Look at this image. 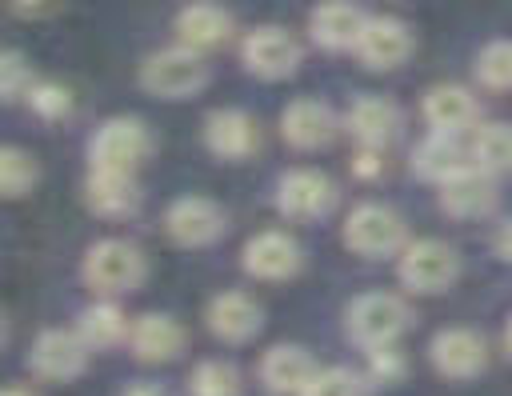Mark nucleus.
I'll list each match as a JSON object with an SVG mask.
<instances>
[{"mask_svg":"<svg viewBox=\"0 0 512 396\" xmlns=\"http://www.w3.org/2000/svg\"><path fill=\"white\" fill-rule=\"evenodd\" d=\"M4 396H36V392H32V388H24V384H8V388H4Z\"/></svg>","mask_w":512,"mask_h":396,"instance_id":"obj_38","label":"nucleus"},{"mask_svg":"<svg viewBox=\"0 0 512 396\" xmlns=\"http://www.w3.org/2000/svg\"><path fill=\"white\" fill-rule=\"evenodd\" d=\"M144 272H148L144 252H140L136 244H128V240H116V236L88 244L84 264H80V276H84V284H88L96 296L132 292V288H140Z\"/></svg>","mask_w":512,"mask_h":396,"instance_id":"obj_1","label":"nucleus"},{"mask_svg":"<svg viewBox=\"0 0 512 396\" xmlns=\"http://www.w3.org/2000/svg\"><path fill=\"white\" fill-rule=\"evenodd\" d=\"M128 348L136 360L144 364H160V360H172L180 348H184V328L164 316V312H144L132 320L128 328Z\"/></svg>","mask_w":512,"mask_h":396,"instance_id":"obj_22","label":"nucleus"},{"mask_svg":"<svg viewBox=\"0 0 512 396\" xmlns=\"http://www.w3.org/2000/svg\"><path fill=\"white\" fill-rule=\"evenodd\" d=\"M504 348H508V356H512V320L504 324Z\"/></svg>","mask_w":512,"mask_h":396,"instance_id":"obj_39","label":"nucleus"},{"mask_svg":"<svg viewBox=\"0 0 512 396\" xmlns=\"http://www.w3.org/2000/svg\"><path fill=\"white\" fill-rule=\"evenodd\" d=\"M128 316L112 304V300H96V304H88L84 312H80V320H76V332L88 340V348L96 352V348H116V344H124L128 340Z\"/></svg>","mask_w":512,"mask_h":396,"instance_id":"obj_26","label":"nucleus"},{"mask_svg":"<svg viewBox=\"0 0 512 396\" xmlns=\"http://www.w3.org/2000/svg\"><path fill=\"white\" fill-rule=\"evenodd\" d=\"M28 108L44 120H60V116L72 112V96H68V88H60L52 80H36L32 92H28Z\"/></svg>","mask_w":512,"mask_h":396,"instance_id":"obj_33","label":"nucleus"},{"mask_svg":"<svg viewBox=\"0 0 512 396\" xmlns=\"http://www.w3.org/2000/svg\"><path fill=\"white\" fill-rule=\"evenodd\" d=\"M344 320H348V336L360 348H380V344H396L408 332L412 308L396 292H364L348 304Z\"/></svg>","mask_w":512,"mask_h":396,"instance_id":"obj_2","label":"nucleus"},{"mask_svg":"<svg viewBox=\"0 0 512 396\" xmlns=\"http://www.w3.org/2000/svg\"><path fill=\"white\" fill-rule=\"evenodd\" d=\"M412 52V32L396 16H368L356 40V56L368 68H396Z\"/></svg>","mask_w":512,"mask_h":396,"instance_id":"obj_17","label":"nucleus"},{"mask_svg":"<svg viewBox=\"0 0 512 396\" xmlns=\"http://www.w3.org/2000/svg\"><path fill=\"white\" fill-rule=\"evenodd\" d=\"M228 36H232V12H224L220 4L196 0V4L180 8V16H176V44H184L192 52L220 48Z\"/></svg>","mask_w":512,"mask_h":396,"instance_id":"obj_21","label":"nucleus"},{"mask_svg":"<svg viewBox=\"0 0 512 396\" xmlns=\"http://www.w3.org/2000/svg\"><path fill=\"white\" fill-rule=\"evenodd\" d=\"M364 20H368V16H364L356 4H348V0H328V4L312 8L308 32H312V40H316L320 48L340 52V48H356Z\"/></svg>","mask_w":512,"mask_h":396,"instance_id":"obj_23","label":"nucleus"},{"mask_svg":"<svg viewBox=\"0 0 512 396\" xmlns=\"http://www.w3.org/2000/svg\"><path fill=\"white\" fill-rule=\"evenodd\" d=\"M240 60H244V68H248L252 76H260V80H284V76H292L296 64H300V44H296L284 28L264 24V28H252V32L244 36Z\"/></svg>","mask_w":512,"mask_h":396,"instance_id":"obj_10","label":"nucleus"},{"mask_svg":"<svg viewBox=\"0 0 512 396\" xmlns=\"http://www.w3.org/2000/svg\"><path fill=\"white\" fill-rule=\"evenodd\" d=\"M88 340L76 328H44L28 348V368L40 380H72L88 368Z\"/></svg>","mask_w":512,"mask_h":396,"instance_id":"obj_8","label":"nucleus"},{"mask_svg":"<svg viewBox=\"0 0 512 396\" xmlns=\"http://www.w3.org/2000/svg\"><path fill=\"white\" fill-rule=\"evenodd\" d=\"M396 276L408 292L416 296H436L444 288L456 284L460 276V256L452 244L444 240H408L400 248V260H396Z\"/></svg>","mask_w":512,"mask_h":396,"instance_id":"obj_4","label":"nucleus"},{"mask_svg":"<svg viewBox=\"0 0 512 396\" xmlns=\"http://www.w3.org/2000/svg\"><path fill=\"white\" fill-rule=\"evenodd\" d=\"M340 240L348 252L356 256H368V260H380V256H396L404 244H408V228L400 220V212H392L388 204H356L340 228Z\"/></svg>","mask_w":512,"mask_h":396,"instance_id":"obj_3","label":"nucleus"},{"mask_svg":"<svg viewBox=\"0 0 512 396\" xmlns=\"http://www.w3.org/2000/svg\"><path fill=\"white\" fill-rule=\"evenodd\" d=\"M192 396H240V372L228 360H200L188 376Z\"/></svg>","mask_w":512,"mask_h":396,"instance_id":"obj_28","label":"nucleus"},{"mask_svg":"<svg viewBox=\"0 0 512 396\" xmlns=\"http://www.w3.org/2000/svg\"><path fill=\"white\" fill-rule=\"evenodd\" d=\"M240 264H244V272H248L252 280H288V276L300 272L304 248H300L288 232L268 228V232H256V236L244 244Z\"/></svg>","mask_w":512,"mask_h":396,"instance_id":"obj_13","label":"nucleus"},{"mask_svg":"<svg viewBox=\"0 0 512 396\" xmlns=\"http://www.w3.org/2000/svg\"><path fill=\"white\" fill-rule=\"evenodd\" d=\"M32 68L24 64V56L16 52V48H8L4 52V64H0V88H4V100L8 104H16V100H28V92H32Z\"/></svg>","mask_w":512,"mask_h":396,"instance_id":"obj_32","label":"nucleus"},{"mask_svg":"<svg viewBox=\"0 0 512 396\" xmlns=\"http://www.w3.org/2000/svg\"><path fill=\"white\" fill-rule=\"evenodd\" d=\"M428 360L448 380H472L488 364V344L472 328H440L428 340Z\"/></svg>","mask_w":512,"mask_h":396,"instance_id":"obj_11","label":"nucleus"},{"mask_svg":"<svg viewBox=\"0 0 512 396\" xmlns=\"http://www.w3.org/2000/svg\"><path fill=\"white\" fill-rule=\"evenodd\" d=\"M440 188V212L456 216V220H476L488 216L496 208V176L484 172L480 164H464L460 172H452L448 180L436 184Z\"/></svg>","mask_w":512,"mask_h":396,"instance_id":"obj_12","label":"nucleus"},{"mask_svg":"<svg viewBox=\"0 0 512 396\" xmlns=\"http://www.w3.org/2000/svg\"><path fill=\"white\" fill-rule=\"evenodd\" d=\"M36 164H32V156L24 152V148H4L0 152V192L8 196V200H20V196H28L32 192V184H36Z\"/></svg>","mask_w":512,"mask_h":396,"instance_id":"obj_29","label":"nucleus"},{"mask_svg":"<svg viewBox=\"0 0 512 396\" xmlns=\"http://www.w3.org/2000/svg\"><path fill=\"white\" fill-rule=\"evenodd\" d=\"M424 120L432 132H464L480 120V104L460 84H436L424 92Z\"/></svg>","mask_w":512,"mask_h":396,"instance_id":"obj_24","label":"nucleus"},{"mask_svg":"<svg viewBox=\"0 0 512 396\" xmlns=\"http://www.w3.org/2000/svg\"><path fill=\"white\" fill-rule=\"evenodd\" d=\"M204 144L220 160H248L260 148V132L248 112L240 108H216L204 120Z\"/></svg>","mask_w":512,"mask_h":396,"instance_id":"obj_15","label":"nucleus"},{"mask_svg":"<svg viewBox=\"0 0 512 396\" xmlns=\"http://www.w3.org/2000/svg\"><path fill=\"white\" fill-rule=\"evenodd\" d=\"M204 320H208V332H212L216 340H224V344H244V340H252V336L260 332L264 308H260L248 292H220V296L208 304Z\"/></svg>","mask_w":512,"mask_h":396,"instance_id":"obj_16","label":"nucleus"},{"mask_svg":"<svg viewBox=\"0 0 512 396\" xmlns=\"http://www.w3.org/2000/svg\"><path fill=\"white\" fill-rule=\"evenodd\" d=\"M208 80V68L200 64V52L176 44V48H164V52H152L144 64H140V84L152 92V96H164V100H180V96H192L200 92Z\"/></svg>","mask_w":512,"mask_h":396,"instance_id":"obj_7","label":"nucleus"},{"mask_svg":"<svg viewBox=\"0 0 512 396\" xmlns=\"http://www.w3.org/2000/svg\"><path fill=\"white\" fill-rule=\"evenodd\" d=\"M280 136L300 148V152H312V148H324L332 136H336V116L328 104L312 100V96H300L292 100L284 112H280Z\"/></svg>","mask_w":512,"mask_h":396,"instance_id":"obj_18","label":"nucleus"},{"mask_svg":"<svg viewBox=\"0 0 512 396\" xmlns=\"http://www.w3.org/2000/svg\"><path fill=\"white\" fill-rule=\"evenodd\" d=\"M472 164H480L492 176L512 172V124H480L472 132Z\"/></svg>","mask_w":512,"mask_h":396,"instance_id":"obj_27","label":"nucleus"},{"mask_svg":"<svg viewBox=\"0 0 512 396\" xmlns=\"http://www.w3.org/2000/svg\"><path fill=\"white\" fill-rule=\"evenodd\" d=\"M120 396H168L160 384H152V380H136V384H128Z\"/></svg>","mask_w":512,"mask_h":396,"instance_id":"obj_37","label":"nucleus"},{"mask_svg":"<svg viewBox=\"0 0 512 396\" xmlns=\"http://www.w3.org/2000/svg\"><path fill=\"white\" fill-rule=\"evenodd\" d=\"M464 164H472V148L460 144V132H428L412 152V172L432 184L448 180Z\"/></svg>","mask_w":512,"mask_h":396,"instance_id":"obj_25","label":"nucleus"},{"mask_svg":"<svg viewBox=\"0 0 512 396\" xmlns=\"http://www.w3.org/2000/svg\"><path fill=\"white\" fill-rule=\"evenodd\" d=\"M164 228L168 236L180 244V248H204V244H216L228 228V216L216 200L208 196H180L168 204L164 212Z\"/></svg>","mask_w":512,"mask_h":396,"instance_id":"obj_9","label":"nucleus"},{"mask_svg":"<svg viewBox=\"0 0 512 396\" xmlns=\"http://www.w3.org/2000/svg\"><path fill=\"white\" fill-rule=\"evenodd\" d=\"M344 128L360 148H384L400 132V112L384 96H356L344 112Z\"/></svg>","mask_w":512,"mask_h":396,"instance_id":"obj_20","label":"nucleus"},{"mask_svg":"<svg viewBox=\"0 0 512 396\" xmlns=\"http://www.w3.org/2000/svg\"><path fill=\"white\" fill-rule=\"evenodd\" d=\"M300 396H364V380L352 368H316Z\"/></svg>","mask_w":512,"mask_h":396,"instance_id":"obj_31","label":"nucleus"},{"mask_svg":"<svg viewBox=\"0 0 512 396\" xmlns=\"http://www.w3.org/2000/svg\"><path fill=\"white\" fill-rule=\"evenodd\" d=\"M492 248H496V256H500V260H508V264H512V220L496 228V236H492Z\"/></svg>","mask_w":512,"mask_h":396,"instance_id":"obj_35","label":"nucleus"},{"mask_svg":"<svg viewBox=\"0 0 512 396\" xmlns=\"http://www.w3.org/2000/svg\"><path fill=\"white\" fill-rule=\"evenodd\" d=\"M476 80L484 88H496V92L512 88V40H492V44L480 48V56H476Z\"/></svg>","mask_w":512,"mask_h":396,"instance_id":"obj_30","label":"nucleus"},{"mask_svg":"<svg viewBox=\"0 0 512 396\" xmlns=\"http://www.w3.org/2000/svg\"><path fill=\"white\" fill-rule=\"evenodd\" d=\"M336 200H340L336 184L316 168H292L276 184V212L284 220H292V224L324 220L336 208Z\"/></svg>","mask_w":512,"mask_h":396,"instance_id":"obj_6","label":"nucleus"},{"mask_svg":"<svg viewBox=\"0 0 512 396\" xmlns=\"http://www.w3.org/2000/svg\"><path fill=\"white\" fill-rule=\"evenodd\" d=\"M312 376H316V360L300 344H272L260 356V384L272 396H300Z\"/></svg>","mask_w":512,"mask_h":396,"instance_id":"obj_19","label":"nucleus"},{"mask_svg":"<svg viewBox=\"0 0 512 396\" xmlns=\"http://www.w3.org/2000/svg\"><path fill=\"white\" fill-rule=\"evenodd\" d=\"M368 376L376 384H396L404 376V356L396 352V344H380V348H368Z\"/></svg>","mask_w":512,"mask_h":396,"instance_id":"obj_34","label":"nucleus"},{"mask_svg":"<svg viewBox=\"0 0 512 396\" xmlns=\"http://www.w3.org/2000/svg\"><path fill=\"white\" fill-rule=\"evenodd\" d=\"M84 204L104 216V220H120L132 216L140 208V184L136 172H116V168H88L84 180Z\"/></svg>","mask_w":512,"mask_h":396,"instance_id":"obj_14","label":"nucleus"},{"mask_svg":"<svg viewBox=\"0 0 512 396\" xmlns=\"http://www.w3.org/2000/svg\"><path fill=\"white\" fill-rule=\"evenodd\" d=\"M152 152V136L140 120L132 116H112L104 120L92 140H88V160L92 168H116V172H136Z\"/></svg>","mask_w":512,"mask_h":396,"instance_id":"obj_5","label":"nucleus"},{"mask_svg":"<svg viewBox=\"0 0 512 396\" xmlns=\"http://www.w3.org/2000/svg\"><path fill=\"white\" fill-rule=\"evenodd\" d=\"M12 8H16L20 16H40V12H52L56 0H12Z\"/></svg>","mask_w":512,"mask_h":396,"instance_id":"obj_36","label":"nucleus"}]
</instances>
